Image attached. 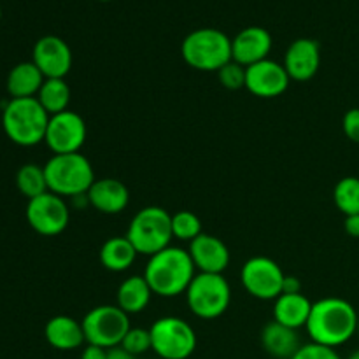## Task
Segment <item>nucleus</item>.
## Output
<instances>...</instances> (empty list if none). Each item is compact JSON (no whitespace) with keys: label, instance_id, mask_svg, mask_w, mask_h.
<instances>
[{"label":"nucleus","instance_id":"1","mask_svg":"<svg viewBox=\"0 0 359 359\" xmlns=\"http://www.w3.org/2000/svg\"><path fill=\"white\" fill-rule=\"evenodd\" d=\"M359 314L349 302L330 297L312 304L305 328L311 342L337 349L356 335Z\"/></svg>","mask_w":359,"mask_h":359},{"label":"nucleus","instance_id":"2","mask_svg":"<svg viewBox=\"0 0 359 359\" xmlns=\"http://www.w3.org/2000/svg\"><path fill=\"white\" fill-rule=\"evenodd\" d=\"M195 263L186 249L168 245L163 251L149 256L144 279L149 284L153 294L161 298H175L186 293L195 279Z\"/></svg>","mask_w":359,"mask_h":359},{"label":"nucleus","instance_id":"3","mask_svg":"<svg viewBox=\"0 0 359 359\" xmlns=\"http://www.w3.org/2000/svg\"><path fill=\"white\" fill-rule=\"evenodd\" d=\"M49 118L37 98H11L2 112V128L11 142L32 147L44 142Z\"/></svg>","mask_w":359,"mask_h":359},{"label":"nucleus","instance_id":"4","mask_svg":"<svg viewBox=\"0 0 359 359\" xmlns=\"http://www.w3.org/2000/svg\"><path fill=\"white\" fill-rule=\"evenodd\" d=\"M48 189L62 198H76L90 191L95 179L90 160L81 153L53 154L44 165Z\"/></svg>","mask_w":359,"mask_h":359},{"label":"nucleus","instance_id":"5","mask_svg":"<svg viewBox=\"0 0 359 359\" xmlns=\"http://www.w3.org/2000/svg\"><path fill=\"white\" fill-rule=\"evenodd\" d=\"M181 55L191 69L217 72L231 60V39L217 28H198L186 35Z\"/></svg>","mask_w":359,"mask_h":359},{"label":"nucleus","instance_id":"6","mask_svg":"<svg viewBox=\"0 0 359 359\" xmlns=\"http://www.w3.org/2000/svg\"><path fill=\"white\" fill-rule=\"evenodd\" d=\"M126 238L132 242L139 255H156V252L167 249L174 238L172 216L158 205L144 207L130 221Z\"/></svg>","mask_w":359,"mask_h":359},{"label":"nucleus","instance_id":"7","mask_svg":"<svg viewBox=\"0 0 359 359\" xmlns=\"http://www.w3.org/2000/svg\"><path fill=\"white\" fill-rule=\"evenodd\" d=\"M231 302V287L223 273L198 272L186 291V304L196 318L217 319L228 311Z\"/></svg>","mask_w":359,"mask_h":359},{"label":"nucleus","instance_id":"8","mask_svg":"<svg viewBox=\"0 0 359 359\" xmlns=\"http://www.w3.org/2000/svg\"><path fill=\"white\" fill-rule=\"evenodd\" d=\"M153 353L161 359H188L196 349V333L184 319L167 316L149 328Z\"/></svg>","mask_w":359,"mask_h":359},{"label":"nucleus","instance_id":"9","mask_svg":"<svg viewBox=\"0 0 359 359\" xmlns=\"http://www.w3.org/2000/svg\"><path fill=\"white\" fill-rule=\"evenodd\" d=\"M83 332L86 344L112 349L121 346L123 339L128 333L130 318L118 305H98L91 309L83 319Z\"/></svg>","mask_w":359,"mask_h":359},{"label":"nucleus","instance_id":"10","mask_svg":"<svg viewBox=\"0 0 359 359\" xmlns=\"http://www.w3.org/2000/svg\"><path fill=\"white\" fill-rule=\"evenodd\" d=\"M284 277L283 269L266 256L248 259L241 270L242 286L258 300H277L283 294Z\"/></svg>","mask_w":359,"mask_h":359},{"label":"nucleus","instance_id":"11","mask_svg":"<svg viewBox=\"0 0 359 359\" xmlns=\"http://www.w3.org/2000/svg\"><path fill=\"white\" fill-rule=\"evenodd\" d=\"M27 221L32 230L44 237H56L69 226L70 209L65 198L48 191L37 198L28 200Z\"/></svg>","mask_w":359,"mask_h":359},{"label":"nucleus","instance_id":"12","mask_svg":"<svg viewBox=\"0 0 359 359\" xmlns=\"http://www.w3.org/2000/svg\"><path fill=\"white\" fill-rule=\"evenodd\" d=\"M86 123L74 111H63L49 118L44 142L53 154L79 153L86 142Z\"/></svg>","mask_w":359,"mask_h":359},{"label":"nucleus","instance_id":"13","mask_svg":"<svg viewBox=\"0 0 359 359\" xmlns=\"http://www.w3.org/2000/svg\"><path fill=\"white\" fill-rule=\"evenodd\" d=\"M32 62L37 65L46 79H65L72 69V49L56 35L39 39L32 51Z\"/></svg>","mask_w":359,"mask_h":359},{"label":"nucleus","instance_id":"14","mask_svg":"<svg viewBox=\"0 0 359 359\" xmlns=\"http://www.w3.org/2000/svg\"><path fill=\"white\" fill-rule=\"evenodd\" d=\"M291 77L280 63L266 58L245 69V90L259 98L280 97L287 90Z\"/></svg>","mask_w":359,"mask_h":359},{"label":"nucleus","instance_id":"15","mask_svg":"<svg viewBox=\"0 0 359 359\" xmlns=\"http://www.w3.org/2000/svg\"><path fill=\"white\" fill-rule=\"evenodd\" d=\"M284 69L291 81L305 83L318 74L321 65V48L314 39H297L287 48L284 56Z\"/></svg>","mask_w":359,"mask_h":359},{"label":"nucleus","instance_id":"16","mask_svg":"<svg viewBox=\"0 0 359 359\" xmlns=\"http://www.w3.org/2000/svg\"><path fill=\"white\" fill-rule=\"evenodd\" d=\"M270 51L272 35L262 27H248L231 39V58L245 69L269 58Z\"/></svg>","mask_w":359,"mask_h":359},{"label":"nucleus","instance_id":"17","mask_svg":"<svg viewBox=\"0 0 359 359\" xmlns=\"http://www.w3.org/2000/svg\"><path fill=\"white\" fill-rule=\"evenodd\" d=\"M195 269L203 273H223L230 265V251L221 238L202 233L189 242L188 249Z\"/></svg>","mask_w":359,"mask_h":359},{"label":"nucleus","instance_id":"18","mask_svg":"<svg viewBox=\"0 0 359 359\" xmlns=\"http://www.w3.org/2000/svg\"><path fill=\"white\" fill-rule=\"evenodd\" d=\"M86 195L93 209L102 214H111V216L123 212L130 202V191L125 182L114 177L97 179Z\"/></svg>","mask_w":359,"mask_h":359},{"label":"nucleus","instance_id":"19","mask_svg":"<svg viewBox=\"0 0 359 359\" xmlns=\"http://www.w3.org/2000/svg\"><path fill=\"white\" fill-rule=\"evenodd\" d=\"M46 340L58 351H76L86 342L83 325L70 316H55L44 328Z\"/></svg>","mask_w":359,"mask_h":359},{"label":"nucleus","instance_id":"20","mask_svg":"<svg viewBox=\"0 0 359 359\" xmlns=\"http://www.w3.org/2000/svg\"><path fill=\"white\" fill-rule=\"evenodd\" d=\"M311 311L312 302L305 294H280L273 304V321L291 330H300L307 326Z\"/></svg>","mask_w":359,"mask_h":359},{"label":"nucleus","instance_id":"21","mask_svg":"<svg viewBox=\"0 0 359 359\" xmlns=\"http://www.w3.org/2000/svg\"><path fill=\"white\" fill-rule=\"evenodd\" d=\"M44 81L46 77L34 62H21L7 74V93L11 98H35Z\"/></svg>","mask_w":359,"mask_h":359},{"label":"nucleus","instance_id":"22","mask_svg":"<svg viewBox=\"0 0 359 359\" xmlns=\"http://www.w3.org/2000/svg\"><path fill=\"white\" fill-rule=\"evenodd\" d=\"M262 346L272 358L291 359L300 349L302 344L297 330H291L287 326L272 321L263 328Z\"/></svg>","mask_w":359,"mask_h":359},{"label":"nucleus","instance_id":"23","mask_svg":"<svg viewBox=\"0 0 359 359\" xmlns=\"http://www.w3.org/2000/svg\"><path fill=\"white\" fill-rule=\"evenodd\" d=\"M151 297H153V291L144 276H132L119 284L118 294H116L118 304L116 305L128 316L139 314V312L146 311Z\"/></svg>","mask_w":359,"mask_h":359},{"label":"nucleus","instance_id":"24","mask_svg":"<svg viewBox=\"0 0 359 359\" xmlns=\"http://www.w3.org/2000/svg\"><path fill=\"white\" fill-rule=\"evenodd\" d=\"M139 252L125 237H111L100 248V263L109 272H125L135 263Z\"/></svg>","mask_w":359,"mask_h":359},{"label":"nucleus","instance_id":"25","mask_svg":"<svg viewBox=\"0 0 359 359\" xmlns=\"http://www.w3.org/2000/svg\"><path fill=\"white\" fill-rule=\"evenodd\" d=\"M35 98L49 116L60 114L63 111H69L70 86L65 83V79H46Z\"/></svg>","mask_w":359,"mask_h":359},{"label":"nucleus","instance_id":"26","mask_svg":"<svg viewBox=\"0 0 359 359\" xmlns=\"http://www.w3.org/2000/svg\"><path fill=\"white\" fill-rule=\"evenodd\" d=\"M16 186L25 198L32 200L48 193V181H46L44 167L37 163H27L18 170Z\"/></svg>","mask_w":359,"mask_h":359},{"label":"nucleus","instance_id":"27","mask_svg":"<svg viewBox=\"0 0 359 359\" xmlns=\"http://www.w3.org/2000/svg\"><path fill=\"white\" fill-rule=\"evenodd\" d=\"M333 202L344 216L359 214V177H344L333 189Z\"/></svg>","mask_w":359,"mask_h":359},{"label":"nucleus","instance_id":"28","mask_svg":"<svg viewBox=\"0 0 359 359\" xmlns=\"http://www.w3.org/2000/svg\"><path fill=\"white\" fill-rule=\"evenodd\" d=\"M202 221L191 210H181L172 216V235L184 242H193L202 235Z\"/></svg>","mask_w":359,"mask_h":359},{"label":"nucleus","instance_id":"29","mask_svg":"<svg viewBox=\"0 0 359 359\" xmlns=\"http://www.w3.org/2000/svg\"><path fill=\"white\" fill-rule=\"evenodd\" d=\"M121 347L125 351H128L133 356H142L147 351L153 349V344H151V332L146 328H130L128 333L123 339Z\"/></svg>","mask_w":359,"mask_h":359},{"label":"nucleus","instance_id":"30","mask_svg":"<svg viewBox=\"0 0 359 359\" xmlns=\"http://www.w3.org/2000/svg\"><path fill=\"white\" fill-rule=\"evenodd\" d=\"M217 77H219V83L226 90H241V88H245V67L233 62V60L230 63H226L223 69L217 70Z\"/></svg>","mask_w":359,"mask_h":359},{"label":"nucleus","instance_id":"31","mask_svg":"<svg viewBox=\"0 0 359 359\" xmlns=\"http://www.w3.org/2000/svg\"><path fill=\"white\" fill-rule=\"evenodd\" d=\"M291 359H342L340 354L337 353L335 349L326 346H319V344L309 342L305 346H302L300 349L297 351Z\"/></svg>","mask_w":359,"mask_h":359},{"label":"nucleus","instance_id":"32","mask_svg":"<svg viewBox=\"0 0 359 359\" xmlns=\"http://www.w3.org/2000/svg\"><path fill=\"white\" fill-rule=\"evenodd\" d=\"M342 130L347 139L359 144V107L351 109L344 114Z\"/></svg>","mask_w":359,"mask_h":359},{"label":"nucleus","instance_id":"33","mask_svg":"<svg viewBox=\"0 0 359 359\" xmlns=\"http://www.w3.org/2000/svg\"><path fill=\"white\" fill-rule=\"evenodd\" d=\"M107 351L109 349H104V347L86 344V347L81 353V359H107Z\"/></svg>","mask_w":359,"mask_h":359},{"label":"nucleus","instance_id":"34","mask_svg":"<svg viewBox=\"0 0 359 359\" xmlns=\"http://www.w3.org/2000/svg\"><path fill=\"white\" fill-rule=\"evenodd\" d=\"M294 293H302L300 279L293 276H286L284 277V284H283V294H294Z\"/></svg>","mask_w":359,"mask_h":359},{"label":"nucleus","instance_id":"35","mask_svg":"<svg viewBox=\"0 0 359 359\" xmlns=\"http://www.w3.org/2000/svg\"><path fill=\"white\" fill-rule=\"evenodd\" d=\"M344 228H346V231L351 235V237L359 238V214H354V216H346Z\"/></svg>","mask_w":359,"mask_h":359},{"label":"nucleus","instance_id":"36","mask_svg":"<svg viewBox=\"0 0 359 359\" xmlns=\"http://www.w3.org/2000/svg\"><path fill=\"white\" fill-rule=\"evenodd\" d=\"M107 359H137V356H133L128 351L123 349L121 346H118L107 351Z\"/></svg>","mask_w":359,"mask_h":359},{"label":"nucleus","instance_id":"37","mask_svg":"<svg viewBox=\"0 0 359 359\" xmlns=\"http://www.w3.org/2000/svg\"><path fill=\"white\" fill-rule=\"evenodd\" d=\"M347 359H359V349H358V351H354V353L351 354V356L347 358Z\"/></svg>","mask_w":359,"mask_h":359},{"label":"nucleus","instance_id":"38","mask_svg":"<svg viewBox=\"0 0 359 359\" xmlns=\"http://www.w3.org/2000/svg\"><path fill=\"white\" fill-rule=\"evenodd\" d=\"M98 2H111V0H98Z\"/></svg>","mask_w":359,"mask_h":359},{"label":"nucleus","instance_id":"39","mask_svg":"<svg viewBox=\"0 0 359 359\" xmlns=\"http://www.w3.org/2000/svg\"><path fill=\"white\" fill-rule=\"evenodd\" d=\"M0 18H2V7H0Z\"/></svg>","mask_w":359,"mask_h":359},{"label":"nucleus","instance_id":"40","mask_svg":"<svg viewBox=\"0 0 359 359\" xmlns=\"http://www.w3.org/2000/svg\"><path fill=\"white\" fill-rule=\"evenodd\" d=\"M358 333H359V321H358Z\"/></svg>","mask_w":359,"mask_h":359}]
</instances>
